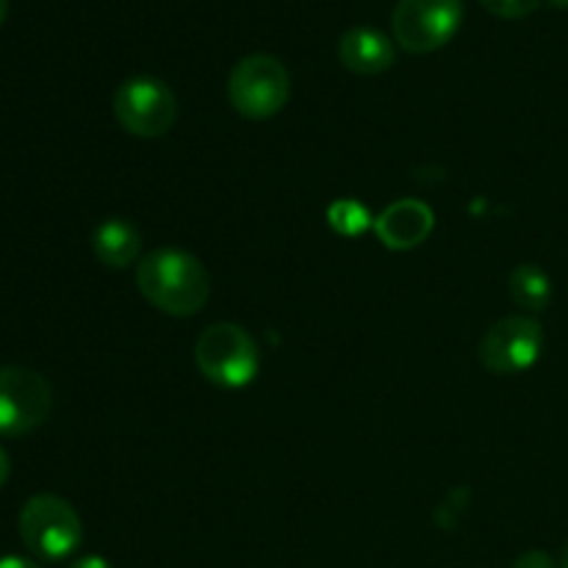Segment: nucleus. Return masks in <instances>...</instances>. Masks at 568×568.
<instances>
[{"label":"nucleus","instance_id":"39448f33","mask_svg":"<svg viewBox=\"0 0 568 568\" xmlns=\"http://www.w3.org/2000/svg\"><path fill=\"white\" fill-rule=\"evenodd\" d=\"M464 17V0H399L394 6L392 31L405 53L427 55L458 37Z\"/></svg>","mask_w":568,"mask_h":568},{"label":"nucleus","instance_id":"412c9836","mask_svg":"<svg viewBox=\"0 0 568 568\" xmlns=\"http://www.w3.org/2000/svg\"><path fill=\"white\" fill-rule=\"evenodd\" d=\"M549 6H555V9H568V0H547Z\"/></svg>","mask_w":568,"mask_h":568},{"label":"nucleus","instance_id":"dca6fc26","mask_svg":"<svg viewBox=\"0 0 568 568\" xmlns=\"http://www.w3.org/2000/svg\"><path fill=\"white\" fill-rule=\"evenodd\" d=\"M514 568H558V564H555L552 555L544 552V549H530V552L516 558Z\"/></svg>","mask_w":568,"mask_h":568},{"label":"nucleus","instance_id":"2eb2a0df","mask_svg":"<svg viewBox=\"0 0 568 568\" xmlns=\"http://www.w3.org/2000/svg\"><path fill=\"white\" fill-rule=\"evenodd\" d=\"M494 17H503V20H525L532 11L541 6V0H480Z\"/></svg>","mask_w":568,"mask_h":568},{"label":"nucleus","instance_id":"f3484780","mask_svg":"<svg viewBox=\"0 0 568 568\" xmlns=\"http://www.w3.org/2000/svg\"><path fill=\"white\" fill-rule=\"evenodd\" d=\"M70 568H111V564L105 558H100V555H83Z\"/></svg>","mask_w":568,"mask_h":568},{"label":"nucleus","instance_id":"9d476101","mask_svg":"<svg viewBox=\"0 0 568 568\" xmlns=\"http://www.w3.org/2000/svg\"><path fill=\"white\" fill-rule=\"evenodd\" d=\"M394 59H397V48L392 39L383 31L369 26L349 28L342 39H338V61L344 70L355 72V75H381V72L392 70Z\"/></svg>","mask_w":568,"mask_h":568},{"label":"nucleus","instance_id":"423d86ee","mask_svg":"<svg viewBox=\"0 0 568 568\" xmlns=\"http://www.w3.org/2000/svg\"><path fill=\"white\" fill-rule=\"evenodd\" d=\"M114 116L133 136L159 139L175 125L178 98L159 78H128L114 92Z\"/></svg>","mask_w":568,"mask_h":568},{"label":"nucleus","instance_id":"0eeeda50","mask_svg":"<svg viewBox=\"0 0 568 568\" xmlns=\"http://www.w3.org/2000/svg\"><path fill=\"white\" fill-rule=\"evenodd\" d=\"M53 388L26 366H0V436H26L48 422Z\"/></svg>","mask_w":568,"mask_h":568},{"label":"nucleus","instance_id":"9b49d317","mask_svg":"<svg viewBox=\"0 0 568 568\" xmlns=\"http://www.w3.org/2000/svg\"><path fill=\"white\" fill-rule=\"evenodd\" d=\"M92 250L100 264L111 266V270H128L131 264H136L139 253H142V233L133 222L111 216L94 227Z\"/></svg>","mask_w":568,"mask_h":568},{"label":"nucleus","instance_id":"f8f14e48","mask_svg":"<svg viewBox=\"0 0 568 568\" xmlns=\"http://www.w3.org/2000/svg\"><path fill=\"white\" fill-rule=\"evenodd\" d=\"M510 300L519 305L521 311L530 314H544L552 303V281H549L547 272L536 264H519L510 272L508 281Z\"/></svg>","mask_w":568,"mask_h":568},{"label":"nucleus","instance_id":"6e6552de","mask_svg":"<svg viewBox=\"0 0 568 568\" xmlns=\"http://www.w3.org/2000/svg\"><path fill=\"white\" fill-rule=\"evenodd\" d=\"M544 353V327L532 316H505L480 338V364L494 375H521Z\"/></svg>","mask_w":568,"mask_h":568},{"label":"nucleus","instance_id":"a211bd4d","mask_svg":"<svg viewBox=\"0 0 568 568\" xmlns=\"http://www.w3.org/2000/svg\"><path fill=\"white\" fill-rule=\"evenodd\" d=\"M0 568H39L33 560L28 558H20V555H6V558H0Z\"/></svg>","mask_w":568,"mask_h":568},{"label":"nucleus","instance_id":"4468645a","mask_svg":"<svg viewBox=\"0 0 568 568\" xmlns=\"http://www.w3.org/2000/svg\"><path fill=\"white\" fill-rule=\"evenodd\" d=\"M466 499H469V491H464V488H455V491L449 494L442 505H438L436 521L444 527V530H455V527H458V521L464 519V514H466Z\"/></svg>","mask_w":568,"mask_h":568},{"label":"nucleus","instance_id":"4be33fe9","mask_svg":"<svg viewBox=\"0 0 568 568\" xmlns=\"http://www.w3.org/2000/svg\"><path fill=\"white\" fill-rule=\"evenodd\" d=\"M560 568H568V541L564 547V555H560Z\"/></svg>","mask_w":568,"mask_h":568},{"label":"nucleus","instance_id":"7ed1b4c3","mask_svg":"<svg viewBox=\"0 0 568 568\" xmlns=\"http://www.w3.org/2000/svg\"><path fill=\"white\" fill-rule=\"evenodd\" d=\"M20 538L33 558L59 564L81 547V516L55 494H37L20 510Z\"/></svg>","mask_w":568,"mask_h":568},{"label":"nucleus","instance_id":"f257e3e1","mask_svg":"<svg viewBox=\"0 0 568 568\" xmlns=\"http://www.w3.org/2000/svg\"><path fill=\"white\" fill-rule=\"evenodd\" d=\"M136 286L161 314L186 316L200 314L211 297V277L203 261L178 247H159L136 266Z\"/></svg>","mask_w":568,"mask_h":568},{"label":"nucleus","instance_id":"aec40b11","mask_svg":"<svg viewBox=\"0 0 568 568\" xmlns=\"http://www.w3.org/2000/svg\"><path fill=\"white\" fill-rule=\"evenodd\" d=\"M6 17H9V0H0V28H3Z\"/></svg>","mask_w":568,"mask_h":568},{"label":"nucleus","instance_id":"1a4fd4ad","mask_svg":"<svg viewBox=\"0 0 568 568\" xmlns=\"http://www.w3.org/2000/svg\"><path fill=\"white\" fill-rule=\"evenodd\" d=\"M436 227V214L422 200H397L375 216V233L388 250H414Z\"/></svg>","mask_w":568,"mask_h":568},{"label":"nucleus","instance_id":"6ab92c4d","mask_svg":"<svg viewBox=\"0 0 568 568\" xmlns=\"http://www.w3.org/2000/svg\"><path fill=\"white\" fill-rule=\"evenodd\" d=\"M9 475H11V458H9V453H6V449L0 447V488L6 486Z\"/></svg>","mask_w":568,"mask_h":568},{"label":"nucleus","instance_id":"20e7f679","mask_svg":"<svg viewBox=\"0 0 568 568\" xmlns=\"http://www.w3.org/2000/svg\"><path fill=\"white\" fill-rule=\"evenodd\" d=\"M227 98L247 120H270L286 109L292 98V75L275 55H244L227 78Z\"/></svg>","mask_w":568,"mask_h":568},{"label":"nucleus","instance_id":"ddd939ff","mask_svg":"<svg viewBox=\"0 0 568 568\" xmlns=\"http://www.w3.org/2000/svg\"><path fill=\"white\" fill-rule=\"evenodd\" d=\"M327 225L338 233V236L347 239H358L364 236L369 227H375V216L372 211L366 209L361 200H336V203L327 209Z\"/></svg>","mask_w":568,"mask_h":568},{"label":"nucleus","instance_id":"f03ea898","mask_svg":"<svg viewBox=\"0 0 568 568\" xmlns=\"http://www.w3.org/2000/svg\"><path fill=\"white\" fill-rule=\"evenodd\" d=\"M194 364L200 375L220 388H244L261 369V349L244 327L233 322L205 327L194 344Z\"/></svg>","mask_w":568,"mask_h":568}]
</instances>
